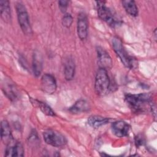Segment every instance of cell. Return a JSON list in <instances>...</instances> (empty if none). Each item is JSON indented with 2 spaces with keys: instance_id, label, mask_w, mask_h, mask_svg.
I'll return each instance as SVG.
<instances>
[{
  "instance_id": "obj_24",
  "label": "cell",
  "mask_w": 157,
  "mask_h": 157,
  "mask_svg": "<svg viewBox=\"0 0 157 157\" xmlns=\"http://www.w3.org/2000/svg\"><path fill=\"white\" fill-rule=\"evenodd\" d=\"M144 142V138L142 136H137V137H136L135 138V144L136 145L137 147H139L140 145H142Z\"/></svg>"
},
{
  "instance_id": "obj_8",
  "label": "cell",
  "mask_w": 157,
  "mask_h": 157,
  "mask_svg": "<svg viewBox=\"0 0 157 157\" xmlns=\"http://www.w3.org/2000/svg\"><path fill=\"white\" fill-rule=\"evenodd\" d=\"M5 151L6 156H23L24 149L22 144L12 139L7 144Z\"/></svg>"
},
{
  "instance_id": "obj_13",
  "label": "cell",
  "mask_w": 157,
  "mask_h": 157,
  "mask_svg": "<svg viewBox=\"0 0 157 157\" xmlns=\"http://www.w3.org/2000/svg\"><path fill=\"white\" fill-rule=\"evenodd\" d=\"M75 65L72 58L69 57L64 64V77L67 80L73 79L75 74Z\"/></svg>"
},
{
  "instance_id": "obj_3",
  "label": "cell",
  "mask_w": 157,
  "mask_h": 157,
  "mask_svg": "<svg viewBox=\"0 0 157 157\" xmlns=\"http://www.w3.org/2000/svg\"><path fill=\"white\" fill-rule=\"evenodd\" d=\"M99 17L105 21L109 26L115 27L121 23V20L114 15L112 11L106 6L105 1H96Z\"/></svg>"
},
{
  "instance_id": "obj_18",
  "label": "cell",
  "mask_w": 157,
  "mask_h": 157,
  "mask_svg": "<svg viewBox=\"0 0 157 157\" xmlns=\"http://www.w3.org/2000/svg\"><path fill=\"white\" fill-rule=\"evenodd\" d=\"M123 6L126 12L132 17H136L138 15V9L134 1L125 0L122 1Z\"/></svg>"
},
{
  "instance_id": "obj_6",
  "label": "cell",
  "mask_w": 157,
  "mask_h": 157,
  "mask_svg": "<svg viewBox=\"0 0 157 157\" xmlns=\"http://www.w3.org/2000/svg\"><path fill=\"white\" fill-rule=\"evenodd\" d=\"M43 137L47 144L53 147H62L67 143L66 137L55 130L45 131L43 133Z\"/></svg>"
},
{
  "instance_id": "obj_1",
  "label": "cell",
  "mask_w": 157,
  "mask_h": 157,
  "mask_svg": "<svg viewBox=\"0 0 157 157\" xmlns=\"http://www.w3.org/2000/svg\"><path fill=\"white\" fill-rule=\"evenodd\" d=\"M125 100L129 107L135 112H143L148 108L151 109V96L148 93L126 94Z\"/></svg>"
},
{
  "instance_id": "obj_10",
  "label": "cell",
  "mask_w": 157,
  "mask_h": 157,
  "mask_svg": "<svg viewBox=\"0 0 157 157\" xmlns=\"http://www.w3.org/2000/svg\"><path fill=\"white\" fill-rule=\"evenodd\" d=\"M96 51L98 64L100 68H102L105 70L110 69L112 66V60L109 53L100 47H97Z\"/></svg>"
},
{
  "instance_id": "obj_4",
  "label": "cell",
  "mask_w": 157,
  "mask_h": 157,
  "mask_svg": "<svg viewBox=\"0 0 157 157\" xmlns=\"http://www.w3.org/2000/svg\"><path fill=\"white\" fill-rule=\"evenodd\" d=\"M110 79L107 70L99 68L96 73L94 89L96 93L100 96H104L108 93L110 88Z\"/></svg>"
},
{
  "instance_id": "obj_9",
  "label": "cell",
  "mask_w": 157,
  "mask_h": 157,
  "mask_svg": "<svg viewBox=\"0 0 157 157\" xmlns=\"http://www.w3.org/2000/svg\"><path fill=\"white\" fill-rule=\"evenodd\" d=\"M88 21L86 15L84 13H79L77 20V34L81 40H85L88 36Z\"/></svg>"
},
{
  "instance_id": "obj_5",
  "label": "cell",
  "mask_w": 157,
  "mask_h": 157,
  "mask_svg": "<svg viewBox=\"0 0 157 157\" xmlns=\"http://www.w3.org/2000/svg\"><path fill=\"white\" fill-rule=\"evenodd\" d=\"M16 10L19 25L23 33L25 35H30L32 34V28L28 12L24 5L20 2L16 4Z\"/></svg>"
},
{
  "instance_id": "obj_7",
  "label": "cell",
  "mask_w": 157,
  "mask_h": 157,
  "mask_svg": "<svg viewBox=\"0 0 157 157\" xmlns=\"http://www.w3.org/2000/svg\"><path fill=\"white\" fill-rule=\"evenodd\" d=\"M41 88L47 94H53L56 90V82L55 77L49 74H45L41 78Z\"/></svg>"
},
{
  "instance_id": "obj_19",
  "label": "cell",
  "mask_w": 157,
  "mask_h": 157,
  "mask_svg": "<svg viewBox=\"0 0 157 157\" xmlns=\"http://www.w3.org/2000/svg\"><path fill=\"white\" fill-rule=\"evenodd\" d=\"M31 102L33 104L34 103V104L37 105L44 114L48 116H55V113L54 111L47 103L36 99H33Z\"/></svg>"
},
{
  "instance_id": "obj_15",
  "label": "cell",
  "mask_w": 157,
  "mask_h": 157,
  "mask_svg": "<svg viewBox=\"0 0 157 157\" xmlns=\"http://www.w3.org/2000/svg\"><path fill=\"white\" fill-rule=\"evenodd\" d=\"M33 71L36 77L39 76L42 71V58L39 52H35L33 54Z\"/></svg>"
},
{
  "instance_id": "obj_17",
  "label": "cell",
  "mask_w": 157,
  "mask_h": 157,
  "mask_svg": "<svg viewBox=\"0 0 157 157\" xmlns=\"http://www.w3.org/2000/svg\"><path fill=\"white\" fill-rule=\"evenodd\" d=\"M109 121V118L99 115H93L90 117L88 119V124L94 128H98L100 126L107 124Z\"/></svg>"
},
{
  "instance_id": "obj_20",
  "label": "cell",
  "mask_w": 157,
  "mask_h": 157,
  "mask_svg": "<svg viewBox=\"0 0 157 157\" xmlns=\"http://www.w3.org/2000/svg\"><path fill=\"white\" fill-rule=\"evenodd\" d=\"M4 94L11 100H15L17 96V90L12 85H8L4 87Z\"/></svg>"
},
{
  "instance_id": "obj_11",
  "label": "cell",
  "mask_w": 157,
  "mask_h": 157,
  "mask_svg": "<svg viewBox=\"0 0 157 157\" xmlns=\"http://www.w3.org/2000/svg\"><path fill=\"white\" fill-rule=\"evenodd\" d=\"M112 129L116 136L122 137L128 135L129 126L123 121H117L112 124Z\"/></svg>"
},
{
  "instance_id": "obj_22",
  "label": "cell",
  "mask_w": 157,
  "mask_h": 157,
  "mask_svg": "<svg viewBox=\"0 0 157 157\" xmlns=\"http://www.w3.org/2000/svg\"><path fill=\"white\" fill-rule=\"evenodd\" d=\"M68 3H69V1H58V6H59V7L62 12H66L67 6H68Z\"/></svg>"
},
{
  "instance_id": "obj_23",
  "label": "cell",
  "mask_w": 157,
  "mask_h": 157,
  "mask_svg": "<svg viewBox=\"0 0 157 157\" xmlns=\"http://www.w3.org/2000/svg\"><path fill=\"white\" fill-rule=\"evenodd\" d=\"M38 136H37V134L35 131H33L31 132L30 136L29 137V142L30 143H36L38 141Z\"/></svg>"
},
{
  "instance_id": "obj_14",
  "label": "cell",
  "mask_w": 157,
  "mask_h": 157,
  "mask_svg": "<svg viewBox=\"0 0 157 157\" xmlns=\"http://www.w3.org/2000/svg\"><path fill=\"white\" fill-rule=\"evenodd\" d=\"M90 105L89 103L85 99H79L70 107L69 111L73 113H78L85 112L90 110Z\"/></svg>"
},
{
  "instance_id": "obj_16",
  "label": "cell",
  "mask_w": 157,
  "mask_h": 157,
  "mask_svg": "<svg viewBox=\"0 0 157 157\" xmlns=\"http://www.w3.org/2000/svg\"><path fill=\"white\" fill-rule=\"evenodd\" d=\"M1 17L4 21L9 22L11 20V13L9 2L8 1H0Z\"/></svg>"
},
{
  "instance_id": "obj_21",
  "label": "cell",
  "mask_w": 157,
  "mask_h": 157,
  "mask_svg": "<svg viewBox=\"0 0 157 157\" xmlns=\"http://www.w3.org/2000/svg\"><path fill=\"white\" fill-rule=\"evenodd\" d=\"M72 21H73L72 17L69 13L65 14L62 18V24L64 27L67 28H69L71 26Z\"/></svg>"
},
{
  "instance_id": "obj_12",
  "label": "cell",
  "mask_w": 157,
  "mask_h": 157,
  "mask_svg": "<svg viewBox=\"0 0 157 157\" xmlns=\"http://www.w3.org/2000/svg\"><path fill=\"white\" fill-rule=\"evenodd\" d=\"M1 137L2 141L6 144L12 139L10 127L6 120H2L1 123Z\"/></svg>"
},
{
  "instance_id": "obj_2",
  "label": "cell",
  "mask_w": 157,
  "mask_h": 157,
  "mask_svg": "<svg viewBox=\"0 0 157 157\" xmlns=\"http://www.w3.org/2000/svg\"><path fill=\"white\" fill-rule=\"evenodd\" d=\"M112 43L115 52L119 57L124 66L129 69H134L136 67L137 64L136 60L128 54L123 47L121 39L118 37H114L112 39Z\"/></svg>"
}]
</instances>
